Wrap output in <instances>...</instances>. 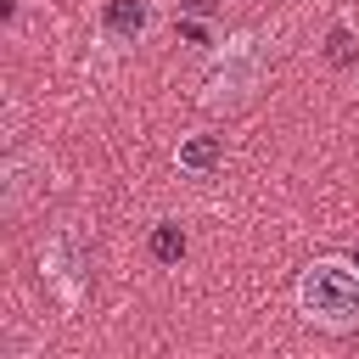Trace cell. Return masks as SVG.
Returning <instances> with one entry per match:
<instances>
[{"label": "cell", "mask_w": 359, "mask_h": 359, "mask_svg": "<svg viewBox=\"0 0 359 359\" xmlns=\"http://www.w3.org/2000/svg\"><path fill=\"white\" fill-rule=\"evenodd\" d=\"M219 0H180V11H191V17H208Z\"/></svg>", "instance_id": "8"}, {"label": "cell", "mask_w": 359, "mask_h": 359, "mask_svg": "<svg viewBox=\"0 0 359 359\" xmlns=\"http://www.w3.org/2000/svg\"><path fill=\"white\" fill-rule=\"evenodd\" d=\"M101 34L112 45H140L151 34V0H107L101 6Z\"/></svg>", "instance_id": "3"}, {"label": "cell", "mask_w": 359, "mask_h": 359, "mask_svg": "<svg viewBox=\"0 0 359 359\" xmlns=\"http://www.w3.org/2000/svg\"><path fill=\"white\" fill-rule=\"evenodd\" d=\"M264 50H258V39H236V45H224V56L213 62V73H208V84H202V107L208 112H236V107H247L258 90H264Z\"/></svg>", "instance_id": "2"}, {"label": "cell", "mask_w": 359, "mask_h": 359, "mask_svg": "<svg viewBox=\"0 0 359 359\" xmlns=\"http://www.w3.org/2000/svg\"><path fill=\"white\" fill-rule=\"evenodd\" d=\"M297 314L320 331H359V264L353 258H314L297 275Z\"/></svg>", "instance_id": "1"}, {"label": "cell", "mask_w": 359, "mask_h": 359, "mask_svg": "<svg viewBox=\"0 0 359 359\" xmlns=\"http://www.w3.org/2000/svg\"><path fill=\"white\" fill-rule=\"evenodd\" d=\"M174 163H180L185 174H213V168L224 163V140H219V135H191V140H180Z\"/></svg>", "instance_id": "5"}, {"label": "cell", "mask_w": 359, "mask_h": 359, "mask_svg": "<svg viewBox=\"0 0 359 359\" xmlns=\"http://www.w3.org/2000/svg\"><path fill=\"white\" fill-rule=\"evenodd\" d=\"M353 264H359V252H353Z\"/></svg>", "instance_id": "9"}, {"label": "cell", "mask_w": 359, "mask_h": 359, "mask_svg": "<svg viewBox=\"0 0 359 359\" xmlns=\"http://www.w3.org/2000/svg\"><path fill=\"white\" fill-rule=\"evenodd\" d=\"M325 56H331L337 67H348V62H353V34H348V28H331V50H325Z\"/></svg>", "instance_id": "7"}, {"label": "cell", "mask_w": 359, "mask_h": 359, "mask_svg": "<svg viewBox=\"0 0 359 359\" xmlns=\"http://www.w3.org/2000/svg\"><path fill=\"white\" fill-rule=\"evenodd\" d=\"M45 269L62 280L67 297H79V286H84V258H79V236H73V230H62V236L45 247Z\"/></svg>", "instance_id": "4"}, {"label": "cell", "mask_w": 359, "mask_h": 359, "mask_svg": "<svg viewBox=\"0 0 359 359\" xmlns=\"http://www.w3.org/2000/svg\"><path fill=\"white\" fill-rule=\"evenodd\" d=\"M180 252H185V230H180V224H157V230H151V258H157V264H174Z\"/></svg>", "instance_id": "6"}]
</instances>
